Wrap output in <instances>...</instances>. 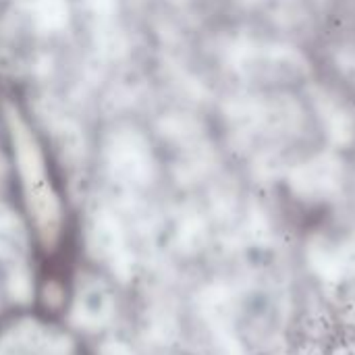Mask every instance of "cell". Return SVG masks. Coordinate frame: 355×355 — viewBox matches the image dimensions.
<instances>
[{
  "label": "cell",
  "instance_id": "obj_2",
  "mask_svg": "<svg viewBox=\"0 0 355 355\" xmlns=\"http://www.w3.org/2000/svg\"><path fill=\"white\" fill-rule=\"evenodd\" d=\"M327 125H329V135L337 146H345L354 139V121L345 112H341V110L333 112L329 116Z\"/></svg>",
  "mask_w": 355,
  "mask_h": 355
},
{
  "label": "cell",
  "instance_id": "obj_1",
  "mask_svg": "<svg viewBox=\"0 0 355 355\" xmlns=\"http://www.w3.org/2000/svg\"><path fill=\"white\" fill-rule=\"evenodd\" d=\"M339 181V164L331 156H320L293 171V187L300 193L316 196L333 189Z\"/></svg>",
  "mask_w": 355,
  "mask_h": 355
}]
</instances>
